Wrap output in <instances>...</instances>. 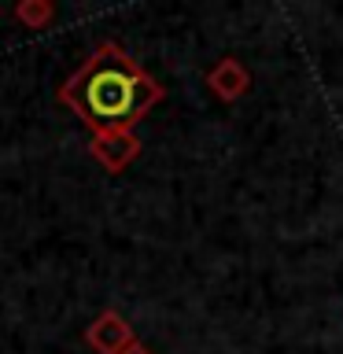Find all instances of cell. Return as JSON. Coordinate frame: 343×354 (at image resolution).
<instances>
[{"instance_id":"5","label":"cell","mask_w":343,"mask_h":354,"mask_svg":"<svg viewBox=\"0 0 343 354\" xmlns=\"http://www.w3.org/2000/svg\"><path fill=\"white\" fill-rule=\"evenodd\" d=\"M11 15H15L26 30H44L55 19V4L52 0H19Z\"/></svg>"},{"instance_id":"6","label":"cell","mask_w":343,"mask_h":354,"mask_svg":"<svg viewBox=\"0 0 343 354\" xmlns=\"http://www.w3.org/2000/svg\"><path fill=\"white\" fill-rule=\"evenodd\" d=\"M122 354H151V351H148V347H144V343L137 339V343H129V347L122 351Z\"/></svg>"},{"instance_id":"4","label":"cell","mask_w":343,"mask_h":354,"mask_svg":"<svg viewBox=\"0 0 343 354\" xmlns=\"http://www.w3.org/2000/svg\"><path fill=\"white\" fill-rule=\"evenodd\" d=\"M207 88H210L218 100L232 104V100H240V96L251 88V74H248V66H243L240 59L225 55L221 63H214V66L207 71Z\"/></svg>"},{"instance_id":"2","label":"cell","mask_w":343,"mask_h":354,"mask_svg":"<svg viewBox=\"0 0 343 354\" xmlns=\"http://www.w3.org/2000/svg\"><path fill=\"white\" fill-rule=\"evenodd\" d=\"M89 155L111 174H122L126 166L140 155V140L133 129H111V133H93Z\"/></svg>"},{"instance_id":"3","label":"cell","mask_w":343,"mask_h":354,"mask_svg":"<svg viewBox=\"0 0 343 354\" xmlns=\"http://www.w3.org/2000/svg\"><path fill=\"white\" fill-rule=\"evenodd\" d=\"M85 343L96 354H122L129 343H137V336H133V325L118 314V310H104V314L85 328Z\"/></svg>"},{"instance_id":"1","label":"cell","mask_w":343,"mask_h":354,"mask_svg":"<svg viewBox=\"0 0 343 354\" xmlns=\"http://www.w3.org/2000/svg\"><path fill=\"white\" fill-rule=\"evenodd\" d=\"M159 100L163 85L115 41L96 44L59 88V104L71 107L93 133L133 129Z\"/></svg>"}]
</instances>
